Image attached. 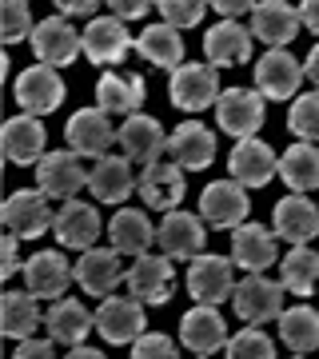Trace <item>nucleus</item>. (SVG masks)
Wrapping results in <instances>:
<instances>
[{"label":"nucleus","mask_w":319,"mask_h":359,"mask_svg":"<svg viewBox=\"0 0 319 359\" xmlns=\"http://www.w3.org/2000/svg\"><path fill=\"white\" fill-rule=\"evenodd\" d=\"M88 192L100 204H124L132 192H140V176L132 172L128 156H100L88 172Z\"/></svg>","instance_id":"nucleus-19"},{"label":"nucleus","mask_w":319,"mask_h":359,"mask_svg":"<svg viewBox=\"0 0 319 359\" xmlns=\"http://www.w3.org/2000/svg\"><path fill=\"white\" fill-rule=\"evenodd\" d=\"M132 355L136 359H176L179 351H176V344L168 339V335H160V332H144L136 344H132Z\"/></svg>","instance_id":"nucleus-42"},{"label":"nucleus","mask_w":319,"mask_h":359,"mask_svg":"<svg viewBox=\"0 0 319 359\" xmlns=\"http://www.w3.org/2000/svg\"><path fill=\"white\" fill-rule=\"evenodd\" d=\"M16 359H48V355H56V339H16V351H13Z\"/></svg>","instance_id":"nucleus-44"},{"label":"nucleus","mask_w":319,"mask_h":359,"mask_svg":"<svg viewBox=\"0 0 319 359\" xmlns=\"http://www.w3.org/2000/svg\"><path fill=\"white\" fill-rule=\"evenodd\" d=\"M148 320H144V299L136 295H104V304L96 308V332H100L104 344L112 347H132L144 335Z\"/></svg>","instance_id":"nucleus-1"},{"label":"nucleus","mask_w":319,"mask_h":359,"mask_svg":"<svg viewBox=\"0 0 319 359\" xmlns=\"http://www.w3.org/2000/svg\"><path fill=\"white\" fill-rule=\"evenodd\" d=\"M280 176L292 192H315L319 188V148L311 140L292 144L280 156Z\"/></svg>","instance_id":"nucleus-35"},{"label":"nucleus","mask_w":319,"mask_h":359,"mask_svg":"<svg viewBox=\"0 0 319 359\" xmlns=\"http://www.w3.org/2000/svg\"><path fill=\"white\" fill-rule=\"evenodd\" d=\"M124 280V268H120V252L116 248H100L92 244L84 248V256L76 259V283L84 287L88 295H112Z\"/></svg>","instance_id":"nucleus-27"},{"label":"nucleus","mask_w":319,"mask_h":359,"mask_svg":"<svg viewBox=\"0 0 319 359\" xmlns=\"http://www.w3.org/2000/svg\"><path fill=\"white\" fill-rule=\"evenodd\" d=\"M204 52H208V65H216V68L247 65L252 60V28L236 25V20H219V25L208 28Z\"/></svg>","instance_id":"nucleus-29"},{"label":"nucleus","mask_w":319,"mask_h":359,"mask_svg":"<svg viewBox=\"0 0 319 359\" xmlns=\"http://www.w3.org/2000/svg\"><path fill=\"white\" fill-rule=\"evenodd\" d=\"M108 236H112V248L120 256H144L156 244V224L140 208H120L108 224Z\"/></svg>","instance_id":"nucleus-32"},{"label":"nucleus","mask_w":319,"mask_h":359,"mask_svg":"<svg viewBox=\"0 0 319 359\" xmlns=\"http://www.w3.org/2000/svg\"><path fill=\"white\" fill-rule=\"evenodd\" d=\"M231 308H236V316L247 320V323L280 320V316H283V283L268 280L264 271H247V280L236 283Z\"/></svg>","instance_id":"nucleus-4"},{"label":"nucleus","mask_w":319,"mask_h":359,"mask_svg":"<svg viewBox=\"0 0 319 359\" xmlns=\"http://www.w3.org/2000/svg\"><path fill=\"white\" fill-rule=\"evenodd\" d=\"M0 20H4V40L16 44V40L32 36V13H28V0H4L0 4Z\"/></svg>","instance_id":"nucleus-41"},{"label":"nucleus","mask_w":319,"mask_h":359,"mask_svg":"<svg viewBox=\"0 0 319 359\" xmlns=\"http://www.w3.org/2000/svg\"><path fill=\"white\" fill-rule=\"evenodd\" d=\"M204 240H208V219L191 216V212H179V208L164 212L160 228H156V244L172 259H196L204 252Z\"/></svg>","instance_id":"nucleus-6"},{"label":"nucleus","mask_w":319,"mask_h":359,"mask_svg":"<svg viewBox=\"0 0 319 359\" xmlns=\"http://www.w3.org/2000/svg\"><path fill=\"white\" fill-rule=\"evenodd\" d=\"M184 192H188V184H184V168H179L176 160H156V164L144 168L140 200L152 208V212H172V208H179Z\"/></svg>","instance_id":"nucleus-23"},{"label":"nucleus","mask_w":319,"mask_h":359,"mask_svg":"<svg viewBox=\"0 0 319 359\" xmlns=\"http://www.w3.org/2000/svg\"><path fill=\"white\" fill-rule=\"evenodd\" d=\"M44 323V311L36 308L32 292H4L0 299V335L4 339H28Z\"/></svg>","instance_id":"nucleus-33"},{"label":"nucleus","mask_w":319,"mask_h":359,"mask_svg":"<svg viewBox=\"0 0 319 359\" xmlns=\"http://www.w3.org/2000/svg\"><path fill=\"white\" fill-rule=\"evenodd\" d=\"M44 327H48V335L56 339V344L76 347V344H84L88 332L96 327V316H92L80 299L60 295V299H52V308L44 311Z\"/></svg>","instance_id":"nucleus-31"},{"label":"nucleus","mask_w":319,"mask_h":359,"mask_svg":"<svg viewBox=\"0 0 319 359\" xmlns=\"http://www.w3.org/2000/svg\"><path fill=\"white\" fill-rule=\"evenodd\" d=\"M188 292L196 304H212L219 308L224 299L236 295V280H231V259L224 256H200L188 259Z\"/></svg>","instance_id":"nucleus-13"},{"label":"nucleus","mask_w":319,"mask_h":359,"mask_svg":"<svg viewBox=\"0 0 319 359\" xmlns=\"http://www.w3.org/2000/svg\"><path fill=\"white\" fill-rule=\"evenodd\" d=\"M168 156L176 160L184 172H204L212 160H216V136L204 128V124H179L172 136H168Z\"/></svg>","instance_id":"nucleus-30"},{"label":"nucleus","mask_w":319,"mask_h":359,"mask_svg":"<svg viewBox=\"0 0 319 359\" xmlns=\"http://www.w3.org/2000/svg\"><path fill=\"white\" fill-rule=\"evenodd\" d=\"M108 8H112V16H120V20H140L148 8H152L156 0H104Z\"/></svg>","instance_id":"nucleus-45"},{"label":"nucleus","mask_w":319,"mask_h":359,"mask_svg":"<svg viewBox=\"0 0 319 359\" xmlns=\"http://www.w3.org/2000/svg\"><path fill=\"white\" fill-rule=\"evenodd\" d=\"M32 52H36L40 65L52 68H68L84 52V36L68 25V16H44L32 28Z\"/></svg>","instance_id":"nucleus-11"},{"label":"nucleus","mask_w":319,"mask_h":359,"mask_svg":"<svg viewBox=\"0 0 319 359\" xmlns=\"http://www.w3.org/2000/svg\"><path fill=\"white\" fill-rule=\"evenodd\" d=\"M280 339L287 344L292 355H311L319 351V311L299 304V308H287L280 316Z\"/></svg>","instance_id":"nucleus-37"},{"label":"nucleus","mask_w":319,"mask_h":359,"mask_svg":"<svg viewBox=\"0 0 319 359\" xmlns=\"http://www.w3.org/2000/svg\"><path fill=\"white\" fill-rule=\"evenodd\" d=\"M156 8H160V20H168L172 28H191L204 20L212 0H156Z\"/></svg>","instance_id":"nucleus-40"},{"label":"nucleus","mask_w":319,"mask_h":359,"mask_svg":"<svg viewBox=\"0 0 319 359\" xmlns=\"http://www.w3.org/2000/svg\"><path fill=\"white\" fill-rule=\"evenodd\" d=\"M228 168H231V180H240L243 188H264V184H271L280 176V156L271 152V144L255 140V136H243L231 148Z\"/></svg>","instance_id":"nucleus-15"},{"label":"nucleus","mask_w":319,"mask_h":359,"mask_svg":"<svg viewBox=\"0 0 319 359\" xmlns=\"http://www.w3.org/2000/svg\"><path fill=\"white\" fill-rule=\"evenodd\" d=\"M287 128L299 136V140H319V92H307V96H295L292 112H287Z\"/></svg>","instance_id":"nucleus-39"},{"label":"nucleus","mask_w":319,"mask_h":359,"mask_svg":"<svg viewBox=\"0 0 319 359\" xmlns=\"http://www.w3.org/2000/svg\"><path fill=\"white\" fill-rule=\"evenodd\" d=\"M68 355H76V359H100L104 351H96V347H88V344H76L72 351H68Z\"/></svg>","instance_id":"nucleus-50"},{"label":"nucleus","mask_w":319,"mask_h":359,"mask_svg":"<svg viewBox=\"0 0 319 359\" xmlns=\"http://www.w3.org/2000/svg\"><path fill=\"white\" fill-rule=\"evenodd\" d=\"M44 144H48V132L40 124V116L32 112H20L13 116L4 132H0V148H4V160H13L16 168H32L40 164V156H44Z\"/></svg>","instance_id":"nucleus-16"},{"label":"nucleus","mask_w":319,"mask_h":359,"mask_svg":"<svg viewBox=\"0 0 319 359\" xmlns=\"http://www.w3.org/2000/svg\"><path fill=\"white\" fill-rule=\"evenodd\" d=\"M304 76L311 80V88L319 92V44L311 52H307V60H304Z\"/></svg>","instance_id":"nucleus-49"},{"label":"nucleus","mask_w":319,"mask_h":359,"mask_svg":"<svg viewBox=\"0 0 319 359\" xmlns=\"http://www.w3.org/2000/svg\"><path fill=\"white\" fill-rule=\"evenodd\" d=\"M100 216H96V208L84 204V200H64L56 219H52V236L60 240V248H72V252H84V248L96 244V236H100Z\"/></svg>","instance_id":"nucleus-22"},{"label":"nucleus","mask_w":319,"mask_h":359,"mask_svg":"<svg viewBox=\"0 0 319 359\" xmlns=\"http://www.w3.org/2000/svg\"><path fill=\"white\" fill-rule=\"evenodd\" d=\"M52 4L60 8V16H96L104 0H52Z\"/></svg>","instance_id":"nucleus-46"},{"label":"nucleus","mask_w":319,"mask_h":359,"mask_svg":"<svg viewBox=\"0 0 319 359\" xmlns=\"http://www.w3.org/2000/svg\"><path fill=\"white\" fill-rule=\"evenodd\" d=\"M80 36H84V56H88L92 65H124L128 52L136 48V40L128 36V28L120 16H92L88 28H80Z\"/></svg>","instance_id":"nucleus-9"},{"label":"nucleus","mask_w":319,"mask_h":359,"mask_svg":"<svg viewBox=\"0 0 319 359\" xmlns=\"http://www.w3.org/2000/svg\"><path fill=\"white\" fill-rule=\"evenodd\" d=\"M120 148H124V156L132 164L148 168L168 152V136L160 128V120L136 112V116H124V124H120Z\"/></svg>","instance_id":"nucleus-25"},{"label":"nucleus","mask_w":319,"mask_h":359,"mask_svg":"<svg viewBox=\"0 0 319 359\" xmlns=\"http://www.w3.org/2000/svg\"><path fill=\"white\" fill-rule=\"evenodd\" d=\"M231 359H271L276 355V344L259 332V323H247L243 332L228 335V347H224Z\"/></svg>","instance_id":"nucleus-38"},{"label":"nucleus","mask_w":319,"mask_h":359,"mask_svg":"<svg viewBox=\"0 0 319 359\" xmlns=\"http://www.w3.org/2000/svg\"><path fill=\"white\" fill-rule=\"evenodd\" d=\"M299 16H304V28L319 32V0H304L299 4Z\"/></svg>","instance_id":"nucleus-48"},{"label":"nucleus","mask_w":319,"mask_h":359,"mask_svg":"<svg viewBox=\"0 0 319 359\" xmlns=\"http://www.w3.org/2000/svg\"><path fill=\"white\" fill-rule=\"evenodd\" d=\"M280 283L295 295L319 292V252L307 244H292L287 256L280 259Z\"/></svg>","instance_id":"nucleus-36"},{"label":"nucleus","mask_w":319,"mask_h":359,"mask_svg":"<svg viewBox=\"0 0 319 359\" xmlns=\"http://www.w3.org/2000/svg\"><path fill=\"white\" fill-rule=\"evenodd\" d=\"M179 339H184V347L196 351V355H216V351L228 347V323H224V316H219L212 304H196V308L179 320Z\"/></svg>","instance_id":"nucleus-21"},{"label":"nucleus","mask_w":319,"mask_h":359,"mask_svg":"<svg viewBox=\"0 0 319 359\" xmlns=\"http://www.w3.org/2000/svg\"><path fill=\"white\" fill-rule=\"evenodd\" d=\"M299 28H304V16L287 0H259L252 8V32L268 48H287L299 36Z\"/></svg>","instance_id":"nucleus-17"},{"label":"nucleus","mask_w":319,"mask_h":359,"mask_svg":"<svg viewBox=\"0 0 319 359\" xmlns=\"http://www.w3.org/2000/svg\"><path fill=\"white\" fill-rule=\"evenodd\" d=\"M16 248H20V236L8 231V236H4V244H0V280H13L16 271H20V256H16Z\"/></svg>","instance_id":"nucleus-43"},{"label":"nucleus","mask_w":319,"mask_h":359,"mask_svg":"<svg viewBox=\"0 0 319 359\" xmlns=\"http://www.w3.org/2000/svg\"><path fill=\"white\" fill-rule=\"evenodd\" d=\"M304 80V65L287 48H268L255 60V88L264 100H292Z\"/></svg>","instance_id":"nucleus-8"},{"label":"nucleus","mask_w":319,"mask_h":359,"mask_svg":"<svg viewBox=\"0 0 319 359\" xmlns=\"http://www.w3.org/2000/svg\"><path fill=\"white\" fill-rule=\"evenodd\" d=\"M36 188L48 200H72L80 188H88V172L80 164V152L72 148H56V152H44L36 164Z\"/></svg>","instance_id":"nucleus-3"},{"label":"nucleus","mask_w":319,"mask_h":359,"mask_svg":"<svg viewBox=\"0 0 319 359\" xmlns=\"http://www.w3.org/2000/svg\"><path fill=\"white\" fill-rule=\"evenodd\" d=\"M0 219H4V228L16 231L20 240H36V236L52 231L56 212L48 208V196L40 192V188H36V192H32V188H20V192H13L8 200H4Z\"/></svg>","instance_id":"nucleus-10"},{"label":"nucleus","mask_w":319,"mask_h":359,"mask_svg":"<svg viewBox=\"0 0 319 359\" xmlns=\"http://www.w3.org/2000/svg\"><path fill=\"white\" fill-rule=\"evenodd\" d=\"M271 224H276V236L287 244H311L319 236V208L307 200V192H292L276 204Z\"/></svg>","instance_id":"nucleus-24"},{"label":"nucleus","mask_w":319,"mask_h":359,"mask_svg":"<svg viewBox=\"0 0 319 359\" xmlns=\"http://www.w3.org/2000/svg\"><path fill=\"white\" fill-rule=\"evenodd\" d=\"M172 256H136V264L128 268V292L136 295V299H144V304H152V308H160V304H168L172 299Z\"/></svg>","instance_id":"nucleus-18"},{"label":"nucleus","mask_w":319,"mask_h":359,"mask_svg":"<svg viewBox=\"0 0 319 359\" xmlns=\"http://www.w3.org/2000/svg\"><path fill=\"white\" fill-rule=\"evenodd\" d=\"M168 96L179 112H204L219 100V76L216 65H179L172 68V80H168Z\"/></svg>","instance_id":"nucleus-2"},{"label":"nucleus","mask_w":319,"mask_h":359,"mask_svg":"<svg viewBox=\"0 0 319 359\" xmlns=\"http://www.w3.org/2000/svg\"><path fill=\"white\" fill-rule=\"evenodd\" d=\"M64 100V80H60V68L52 65H32L16 76V104L32 116H48L56 112Z\"/></svg>","instance_id":"nucleus-14"},{"label":"nucleus","mask_w":319,"mask_h":359,"mask_svg":"<svg viewBox=\"0 0 319 359\" xmlns=\"http://www.w3.org/2000/svg\"><path fill=\"white\" fill-rule=\"evenodd\" d=\"M136 52L156 68H179L184 65V40H179V28H172L168 20L148 25L140 36H136Z\"/></svg>","instance_id":"nucleus-34"},{"label":"nucleus","mask_w":319,"mask_h":359,"mask_svg":"<svg viewBox=\"0 0 319 359\" xmlns=\"http://www.w3.org/2000/svg\"><path fill=\"white\" fill-rule=\"evenodd\" d=\"M25 292H32L36 299H60L64 287L76 280V268H68V259L60 252H36L25 259Z\"/></svg>","instance_id":"nucleus-20"},{"label":"nucleus","mask_w":319,"mask_h":359,"mask_svg":"<svg viewBox=\"0 0 319 359\" xmlns=\"http://www.w3.org/2000/svg\"><path fill=\"white\" fill-rule=\"evenodd\" d=\"M280 259L276 252V231H268L264 224H247L231 228V264L243 271H268Z\"/></svg>","instance_id":"nucleus-26"},{"label":"nucleus","mask_w":319,"mask_h":359,"mask_svg":"<svg viewBox=\"0 0 319 359\" xmlns=\"http://www.w3.org/2000/svg\"><path fill=\"white\" fill-rule=\"evenodd\" d=\"M64 136H68V148H72V152L96 156V160L108 156L112 144H120V128L112 124V116L104 112L100 104H96V108H80V112H72Z\"/></svg>","instance_id":"nucleus-7"},{"label":"nucleus","mask_w":319,"mask_h":359,"mask_svg":"<svg viewBox=\"0 0 319 359\" xmlns=\"http://www.w3.org/2000/svg\"><path fill=\"white\" fill-rule=\"evenodd\" d=\"M144 96H148V84H144L140 72H104L100 84H96V104H100L108 116H136L140 112Z\"/></svg>","instance_id":"nucleus-28"},{"label":"nucleus","mask_w":319,"mask_h":359,"mask_svg":"<svg viewBox=\"0 0 319 359\" xmlns=\"http://www.w3.org/2000/svg\"><path fill=\"white\" fill-rule=\"evenodd\" d=\"M247 212H252V200L240 180H216L200 192V216L208 219V228L231 231L247 219Z\"/></svg>","instance_id":"nucleus-5"},{"label":"nucleus","mask_w":319,"mask_h":359,"mask_svg":"<svg viewBox=\"0 0 319 359\" xmlns=\"http://www.w3.org/2000/svg\"><path fill=\"white\" fill-rule=\"evenodd\" d=\"M216 124L228 136H236V140L255 136V128L264 124V96H259V88H224L216 100Z\"/></svg>","instance_id":"nucleus-12"},{"label":"nucleus","mask_w":319,"mask_h":359,"mask_svg":"<svg viewBox=\"0 0 319 359\" xmlns=\"http://www.w3.org/2000/svg\"><path fill=\"white\" fill-rule=\"evenodd\" d=\"M212 8H216V13L224 16V20H236V16L252 13L255 0H212Z\"/></svg>","instance_id":"nucleus-47"}]
</instances>
